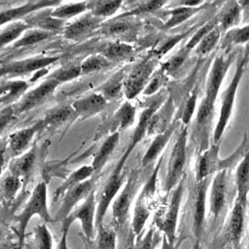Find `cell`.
Instances as JSON below:
<instances>
[{
    "mask_svg": "<svg viewBox=\"0 0 249 249\" xmlns=\"http://www.w3.org/2000/svg\"><path fill=\"white\" fill-rule=\"evenodd\" d=\"M96 191H92L87 198L81 202L73 211L61 222L62 233H67L73 222L78 221L81 225L82 231L85 237L91 241L95 236V217H96Z\"/></svg>",
    "mask_w": 249,
    "mask_h": 249,
    "instance_id": "10",
    "label": "cell"
},
{
    "mask_svg": "<svg viewBox=\"0 0 249 249\" xmlns=\"http://www.w3.org/2000/svg\"><path fill=\"white\" fill-rule=\"evenodd\" d=\"M122 0H94L88 1V12L94 17L104 19L114 16L122 7Z\"/></svg>",
    "mask_w": 249,
    "mask_h": 249,
    "instance_id": "39",
    "label": "cell"
},
{
    "mask_svg": "<svg viewBox=\"0 0 249 249\" xmlns=\"http://www.w3.org/2000/svg\"><path fill=\"white\" fill-rule=\"evenodd\" d=\"M248 58L242 53H238L235 60V71L228 85L227 89L221 94V107L217 124L213 130L212 143H218L221 141L222 136L229 124V122L232 116L233 107L236 98V92L245 72L246 65L248 64Z\"/></svg>",
    "mask_w": 249,
    "mask_h": 249,
    "instance_id": "4",
    "label": "cell"
},
{
    "mask_svg": "<svg viewBox=\"0 0 249 249\" xmlns=\"http://www.w3.org/2000/svg\"><path fill=\"white\" fill-rule=\"evenodd\" d=\"M126 71L120 69L109 77L100 87L96 89V92L100 93L108 102L115 101L122 97L124 94V80L126 77Z\"/></svg>",
    "mask_w": 249,
    "mask_h": 249,
    "instance_id": "32",
    "label": "cell"
},
{
    "mask_svg": "<svg viewBox=\"0 0 249 249\" xmlns=\"http://www.w3.org/2000/svg\"><path fill=\"white\" fill-rule=\"evenodd\" d=\"M35 215L39 216L46 224L53 223V217L51 215L48 206V187L45 181L39 182L34 187L22 210L15 216V221L18 224V249H22L24 245L27 226Z\"/></svg>",
    "mask_w": 249,
    "mask_h": 249,
    "instance_id": "3",
    "label": "cell"
},
{
    "mask_svg": "<svg viewBox=\"0 0 249 249\" xmlns=\"http://www.w3.org/2000/svg\"><path fill=\"white\" fill-rule=\"evenodd\" d=\"M82 76L81 73V65L80 63L76 62H69L67 64H64L54 70L52 74L48 76V78L53 79L56 82H58L60 85L66 82H70L78 77Z\"/></svg>",
    "mask_w": 249,
    "mask_h": 249,
    "instance_id": "46",
    "label": "cell"
},
{
    "mask_svg": "<svg viewBox=\"0 0 249 249\" xmlns=\"http://www.w3.org/2000/svg\"><path fill=\"white\" fill-rule=\"evenodd\" d=\"M212 178H206L200 182H196L191 195L192 231L196 239L200 240L205 224L206 200Z\"/></svg>",
    "mask_w": 249,
    "mask_h": 249,
    "instance_id": "13",
    "label": "cell"
},
{
    "mask_svg": "<svg viewBox=\"0 0 249 249\" xmlns=\"http://www.w3.org/2000/svg\"><path fill=\"white\" fill-rule=\"evenodd\" d=\"M98 178L99 175H93L89 179L67 191L62 196L61 205L53 217V222H62L80 202H83L87 196L95 190Z\"/></svg>",
    "mask_w": 249,
    "mask_h": 249,
    "instance_id": "18",
    "label": "cell"
},
{
    "mask_svg": "<svg viewBox=\"0 0 249 249\" xmlns=\"http://www.w3.org/2000/svg\"><path fill=\"white\" fill-rule=\"evenodd\" d=\"M243 54L248 58V60H249V45H247L246 47H245V49H244V51H243Z\"/></svg>",
    "mask_w": 249,
    "mask_h": 249,
    "instance_id": "58",
    "label": "cell"
},
{
    "mask_svg": "<svg viewBox=\"0 0 249 249\" xmlns=\"http://www.w3.org/2000/svg\"><path fill=\"white\" fill-rule=\"evenodd\" d=\"M217 26L221 33L225 34L229 30L238 27L242 21V9L238 1H227L223 3L220 11L215 15Z\"/></svg>",
    "mask_w": 249,
    "mask_h": 249,
    "instance_id": "28",
    "label": "cell"
},
{
    "mask_svg": "<svg viewBox=\"0 0 249 249\" xmlns=\"http://www.w3.org/2000/svg\"><path fill=\"white\" fill-rule=\"evenodd\" d=\"M120 132L113 133L111 135H108L101 146L99 147L96 154L93 156V160L91 162V166L94 171V175H99L109 159L111 158V155L114 153L116 147L119 144L120 141Z\"/></svg>",
    "mask_w": 249,
    "mask_h": 249,
    "instance_id": "36",
    "label": "cell"
},
{
    "mask_svg": "<svg viewBox=\"0 0 249 249\" xmlns=\"http://www.w3.org/2000/svg\"><path fill=\"white\" fill-rule=\"evenodd\" d=\"M91 242L90 249H116L117 233L115 229L101 224L96 228L95 236Z\"/></svg>",
    "mask_w": 249,
    "mask_h": 249,
    "instance_id": "40",
    "label": "cell"
},
{
    "mask_svg": "<svg viewBox=\"0 0 249 249\" xmlns=\"http://www.w3.org/2000/svg\"><path fill=\"white\" fill-rule=\"evenodd\" d=\"M87 11H88V1L64 3V4L60 3L59 5L52 9V16L65 21L72 18H76L80 15H83L87 13Z\"/></svg>",
    "mask_w": 249,
    "mask_h": 249,
    "instance_id": "42",
    "label": "cell"
},
{
    "mask_svg": "<svg viewBox=\"0 0 249 249\" xmlns=\"http://www.w3.org/2000/svg\"><path fill=\"white\" fill-rule=\"evenodd\" d=\"M217 26V18L214 16L211 19L204 22L200 27H198L195 33L192 34L188 43L184 45L179 51H177L173 55H171L165 62L161 63L160 67L168 76L176 77L179 71L183 68L187 62L190 54L196 48L200 40L213 28Z\"/></svg>",
    "mask_w": 249,
    "mask_h": 249,
    "instance_id": "12",
    "label": "cell"
},
{
    "mask_svg": "<svg viewBox=\"0 0 249 249\" xmlns=\"http://www.w3.org/2000/svg\"><path fill=\"white\" fill-rule=\"evenodd\" d=\"M67 233H62L60 240L57 244V249H69L68 248V243H67Z\"/></svg>",
    "mask_w": 249,
    "mask_h": 249,
    "instance_id": "56",
    "label": "cell"
},
{
    "mask_svg": "<svg viewBox=\"0 0 249 249\" xmlns=\"http://www.w3.org/2000/svg\"><path fill=\"white\" fill-rule=\"evenodd\" d=\"M44 129H46V127L44 125L43 120L41 119L28 127H23L14 131L7 136L8 149L16 157L22 155L30 146L35 135Z\"/></svg>",
    "mask_w": 249,
    "mask_h": 249,
    "instance_id": "23",
    "label": "cell"
},
{
    "mask_svg": "<svg viewBox=\"0 0 249 249\" xmlns=\"http://www.w3.org/2000/svg\"><path fill=\"white\" fill-rule=\"evenodd\" d=\"M59 55H37L6 62L0 66L1 77H18L39 72L59 60Z\"/></svg>",
    "mask_w": 249,
    "mask_h": 249,
    "instance_id": "15",
    "label": "cell"
},
{
    "mask_svg": "<svg viewBox=\"0 0 249 249\" xmlns=\"http://www.w3.org/2000/svg\"><path fill=\"white\" fill-rule=\"evenodd\" d=\"M176 107L174 96L169 93L164 103L153 115L150 121L147 135H157L165 131L174 121L173 116Z\"/></svg>",
    "mask_w": 249,
    "mask_h": 249,
    "instance_id": "25",
    "label": "cell"
},
{
    "mask_svg": "<svg viewBox=\"0 0 249 249\" xmlns=\"http://www.w3.org/2000/svg\"><path fill=\"white\" fill-rule=\"evenodd\" d=\"M180 124H181L180 119L175 117L174 121L172 122L170 126L165 131L155 135V138L153 139V141L151 142L147 151L145 152L144 156L142 157V160H141L142 167H147L148 165L153 163L159 158V156L161 154V152L166 147V145L169 142L170 138L172 137L173 133L178 129Z\"/></svg>",
    "mask_w": 249,
    "mask_h": 249,
    "instance_id": "26",
    "label": "cell"
},
{
    "mask_svg": "<svg viewBox=\"0 0 249 249\" xmlns=\"http://www.w3.org/2000/svg\"><path fill=\"white\" fill-rule=\"evenodd\" d=\"M168 95H169V92L165 89H163L157 94L153 95L150 98L149 102H147V104L144 106L142 112L139 115L138 123H137V124L133 130V133L130 137V141H129L126 149L124 150V154L122 155L121 159L117 162L116 166L114 167L115 169H118V170L124 169V165L125 163L126 160L128 159V157L130 156V154L132 153V151L134 150V148L147 135L150 121H151L153 115L164 103V101L167 99Z\"/></svg>",
    "mask_w": 249,
    "mask_h": 249,
    "instance_id": "7",
    "label": "cell"
},
{
    "mask_svg": "<svg viewBox=\"0 0 249 249\" xmlns=\"http://www.w3.org/2000/svg\"><path fill=\"white\" fill-rule=\"evenodd\" d=\"M3 93V88H2V85H0V96L2 95Z\"/></svg>",
    "mask_w": 249,
    "mask_h": 249,
    "instance_id": "60",
    "label": "cell"
},
{
    "mask_svg": "<svg viewBox=\"0 0 249 249\" xmlns=\"http://www.w3.org/2000/svg\"><path fill=\"white\" fill-rule=\"evenodd\" d=\"M236 197L234 200L247 206L249 195V151L238 162L234 174Z\"/></svg>",
    "mask_w": 249,
    "mask_h": 249,
    "instance_id": "31",
    "label": "cell"
},
{
    "mask_svg": "<svg viewBox=\"0 0 249 249\" xmlns=\"http://www.w3.org/2000/svg\"><path fill=\"white\" fill-rule=\"evenodd\" d=\"M7 154H8V141H7V137H5L0 139V175L2 174L6 165Z\"/></svg>",
    "mask_w": 249,
    "mask_h": 249,
    "instance_id": "53",
    "label": "cell"
},
{
    "mask_svg": "<svg viewBox=\"0 0 249 249\" xmlns=\"http://www.w3.org/2000/svg\"><path fill=\"white\" fill-rule=\"evenodd\" d=\"M74 117L77 116L71 104H59L50 108L42 120L46 128H57Z\"/></svg>",
    "mask_w": 249,
    "mask_h": 249,
    "instance_id": "34",
    "label": "cell"
},
{
    "mask_svg": "<svg viewBox=\"0 0 249 249\" xmlns=\"http://www.w3.org/2000/svg\"><path fill=\"white\" fill-rule=\"evenodd\" d=\"M238 53L237 50H233L230 53H223L215 56L212 62L205 84L204 95L198 105L194 123L193 134L196 138L198 152L200 153L209 146V130L214 116L217 96L225 76L233 61L236 60Z\"/></svg>",
    "mask_w": 249,
    "mask_h": 249,
    "instance_id": "1",
    "label": "cell"
},
{
    "mask_svg": "<svg viewBox=\"0 0 249 249\" xmlns=\"http://www.w3.org/2000/svg\"><path fill=\"white\" fill-rule=\"evenodd\" d=\"M209 189V215L212 218V225L216 226L227 206L228 170H222L214 174Z\"/></svg>",
    "mask_w": 249,
    "mask_h": 249,
    "instance_id": "20",
    "label": "cell"
},
{
    "mask_svg": "<svg viewBox=\"0 0 249 249\" xmlns=\"http://www.w3.org/2000/svg\"><path fill=\"white\" fill-rule=\"evenodd\" d=\"M2 236H3V231H2V229L0 228V240H1V238H2Z\"/></svg>",
    "mask_w": 249,
    "mask_h": 249,
    "instance_id": "61",
    "label": "cell"
},
{
    "mask_svg": "<svg viewBox=\"0 0 249 249\" xmlns=\"http://www.w3.org/2000/svg\"><path fill=\"white\" fill-rule=\"evenodd\" d=\"M59 86L60 84L58 82L47 77L45 81L39 84L36 88L25 92L18 101L13 105L16 116L21 115L42 105L49 97H51V95L53 94L54 90Z\"/></svg>",
    "mask_w": 249,
    "mask_h": 249,
    "instance_id": "16",
    "label": "cell"
},
{
    "mask_svg": "<svg viewBox=\"0 0 249 249\" xmlns=\"http://www.w3.org/2000/svg\"><path fill=\"white\" fill-rule=\"evenodd\" d=\"M31 28H37L54 34L62 33L66 23L64 20L52 16V9L47 8L35 12L23 19Z\"/></svg>",
    "mask_w": 249,
    "mask_h": 249,
    "instance_id": "27",
    "label": "cell"
},
{
    "mask_svg": "<svg viewBox=\"0 0 249 249\" xmlns=\"http://www.w3.org/2000/svg\"><path fill=\"white\" fill-rule=\"evenodd\" d=\"M37 160V147L34 144L28 151L22 155L14 158L9 163V169L11 174L20 178L23 182V186L30 178Z\"/></svg>",
    "mask_w": 249,
    "mask_h": 249,
    "instance_id": "30",
    "label": "cell"
},
{
    "mask_svg": "<svg viewBox=\"0 0 249 249\" xmlns=\"http://www.w3.org/2000/svg\"><path fill=\"white\" fill-rule=\"evenodd\" d=\"M162 157H160L157 165L153 169L152 174L142 187L138 196L135 200L132 219H131V231L134 236L138 237L143 233L144 228L155 204L157 195V182L160 167L161 165Z\"/></svg>",
    "mask_w": 249,
    "mask_h": 249,
    "instance_id": "6",
    "label": "cell"
},
{
    "mask_svg": "<svg viewBox=\"0 0 249 249\" xmlns=\"http://www.w3.org/2000/svg\"><path fill=\"white\" fill-rule=\"evenodd\" d=\"M16 114L13 106H7L0 112V134L15 120Z\"/></svg>",
    "mask_w": 249,
    "mask_h": 249,
    "instance_id": "52",
    "label": "cell"
},
{
    "mask_svg": "<svg viewBox=\"0 0 249 249\" xmlns=\"http://www.w3.org/2000/svg\"><path fill=\"white\" fill-rule=\"evenodd\" d=\"M136 118V107L130 101H124L116 112L96 130L94 140L116 132H122L130 127Z\"/></svg>",
    "mask_w": 249,
    "mask_h": 249,
    "instance_id": "19",
    "label": "cell"
},
{
    "mask_svg": "<svg viewBox=\"0 0 249 249\" xmlns=\"http://www.w3.org/2000/svg\"><path fill=\"white\" fill-rule=\"evenodd\" d=\"M33 235L38 249H53V235L47 224L37 225L33 230Z\"/></svg>",
    "mask_w": 249,
    "mask_h": 249,
    "instance_id": "51",
    "label": "cell"
},
{
    "mask_svg": "<svg viewBox=\"0 0 249 249\" xmlns=\"http://www.w3.org/2000/svg\"><path fill=\"white\" fill-rule=\"evenodd\" d=\"M126 178V172L124 169L118 170L114 168V170L111 172L97 199L95 228L103 224L108 208L111 206L114 199L124 187Z\"/></svg>",
    "mask_w": 249,
    "mask_h": 249,
    "instance_id": "14",
    "label": "cell"
},
{
    "mask_svg": "<svg viewBox=\"0 0 249 249\" xmlns=\"http://www.w3.org/2000/svg\"><path fill=\"white\" fill-rule=\"evenodd\" d=\"M23 182L20 178L10 174L7 175L0 183V195L6 201L13 200L19 192Z\"/></svg>",
    "mask_w": 249,
    "mask_h": 249,
    "instance_id": "48",
    "label": "cell"
},
{
    "mask_svg": "<svg viewBox=\"0 0 249 249\" xmlns=\"http://www.w3.org/2000/svg\"><path fill=\"white\" fill-rule=\"evenodd\" d=\"M186 236L185 235H180L176 241L171 242L168 241L167 238L165 236L162 235V239H161V247L160 249H179L180 246L182 245L183 241L185 240Z\"/></svg>",
    "mask_w": 249,
    "mask_h": 249,
    "instance_id": "54",
    "label": "cell"
},
{
    "mask_svg": "<svg viewBox=\"0 0 249 249\" xmlns=\"http://www.w3.org/2000/svg\"><path fill=\"white\" fill-rule=\"evenodd\" d=\"M167 82L168 75L164 72V70L161 67H160L158 70L155 71V73L151 77L142 94L146 96H153L160 92L161 89H163V87L167 84Z\"/></svg>",
    "mask_w": 249,
    "mask_h": 249,
    "instance_id": "50",
    "label": "cell"
},
{
    "mask_svg": "<svg viewBox=\"0 0 249 249\" xmlns=\"http://www.w3.org/2000/svg\"><path fill=\"white\" fill-rule=\"evenodd\" d=\"M93 175H94V171H93L91 164L83 165V166L79 167L78 169H76L75 171H72L66 177V179L61 183V185L55 189V191L53 193V201L55 202L58 198L62 197L67 191L78 186L79 184L83 183L84 181L89 179Z\"/></svg>",
    "mask_w": 249,
    "mask_h": 249,
    "instance_id": "35",
    "label": "cell"
},
{
    "mask_svg": "<svg viewBox=\"0 0 249 249\" xmlns=\"http://www.w3.org/2000/svg\"><path fill=\"white\" fill-rule=\"evenodd\" d=\"M140 184V170L130 171L124 187L112 203V217L116 228H122L125 224Z\"/></svg>",
    "mask_w": 249,
    "mask_h": 249,
    "instance_id": "11",
    "label": "cell"
},
{
    "mask_svg": "<svg viewBox=\"0 0 249 249\" xmlns=\"http://www.w3.org/2000/svg\"><path fill=\"white\" fill-rule=\"evenodd\" d=\"M246 208L244 204L234 200L232 209L222 230V241L224 247L231 245L233 249H241V239L244 231Z\"/></svg>",
    "mask_w": 249,
    "mask_h": 249,
    "instance_id": "17",
    "label": "cell"
},
{
    "mask_svg": "<svg viewBox=\"0 0 249 249\" xmlns=\"http://www.w3.org/2000/svg\"><path fill=\"white\" fill-rule=\"evenodd\" d=\"M187 142L188 125H183L170 152L163 186L165 196L169 195L185 177V168L187 165Z\"/></svg>",
    "mask_w": 249,
    "mask_h": 249,
    "instance_id": "8",
    "label": "cell"
},
{
    "mask_svg": "<svg viewBox=\"0 0 249 249\" xmlns=\"http://www.w3.org/2000/svg\"><path fill=\"white\" fill-rule=\"evenodd\" d=\"M108 101L98 92H90L71 103L75 114L81 120L92 118L107 107Z\"/></svg>",
    "mask_w": 249,
    "mask_h": 249,
    "instance_id": "24",
    "label": "cell"
},
{
    "mask_svg": "<svg viewBox=\"0 0 249 249\" xmlns=\"http://www.w3.org/2000/svg\"><path fill=\"white\" fill-rule=\"evenodd\" d=\"M160 58V56L152 52L138 61L130 71L127 72L124 80V95L128 101L134 99L143 92L159 65Z\"/></svg>",
    "mask_w": 249,
    "mask_h": 249,
    "instance_id": "9",
    "label": "cell"
},
{
    "mask_svg": "<svg viewBox=\"0 0 249 249\" xmlns=\"http://www.w3.org/2000/svg\"><path fill=\"white\" fill-rule=\"evenodd\" d=\"M247 43H249V23L226 32L221 39L220 47L224 53H230L237 46Z\"/></svg>",
    "mask_w": 249,
    "mask_h": 249,
    "instance_id": "38",
    "label": "cell"
},
{
    "mask_svg": "<svg viewBox=\"0 0 249 249\" xmlns=\"http://www.w3.org/2000/svg\"><path fill=\"white\" fill-rule=\"evenodd\" d=\"M56 34L48 32L45 30L37 29V28H29L26 30L14 44H12V50L19 49V48H27L34 46L36 44H39L41 42L47 41L53 37H54Z\"/></svg>",
    "mask_w": 249,
    "mask_h": 249,
    "instance_id": "41",
    "label": "cell"
},
{
    "mask_svg": "<svg viewBox=\"0 0 249 249\" xmlns=\"http://www.w3.org/2000/svg\"><path fill=\"white\" fill-rule=\"evenodd\" d=\"M98 53L115 63L129 59L134 53V48L127 42L115 40L104 45Z\"/></svg>",
    "mask_w": 249,
    "mask_h": 249,
    "instance_id": "37",
    "label": "cell"
},
{
    "mask_svg": "<svg viewBox=\"0 0 249 249\" xmlns=\"http://www.w3.org/2000/svg\"><path fill=\"white\" fill-rule=\"evenodd\" d=\"M31 28L24 20L10 23L0 32V50L9 44H14L26 30Z\"/></svg>",
    "mask_w": 249,
    "mask_h": 249,
    "instance_id": "44",
    "label": "cell"
},
{
    "mask_svg": "<svg viewBox=\"0 0 249 249\" xmlns=\"http://www.w3.org/2000/svg\"><path fill=\"white\" fill-rule=\"evenodd\" d=\"M221 36L222 33L219 27L216 26L200 40L196 48L194 50V54L199 58H203L209 55L220 43Z\"/></svg>",
    "mask_w": 249,
    "mask_h": 249,
    "instance_id": "43",
    "label": "cell"
},
{
    "mask_svg": "<svg viewBox=\"0 0 249 249\" xmlns=\"http://www.w3.org/2000/svg\"><path fill=\"white\" fill-rule=\"evenodd\" d=\"M161 239L162 235H160L157 228L152 225L145 233L136 237V241L130 249H156Z\"/></svg>",
    "mask_w": 249,
    "mask_h": 249,
    "instance_id": "47",
    "label": "cell"
},
{
    "mask_svg": "<svg viewBox=\"0 0 249 249\" xmlns=\"http://www.w3.org/2000/svg\"><path fill=\"white\" fill-rule=\"evenodd\" d=\"M220 147L221 141L212 143L199 154L195 166L196 182H200L206 178H210L217 172L229 170L232 166L237 165L244 155L249 151V135L245 132L241 143L225 159L220 158Z\"/></svg>",
    "mask_w": 249,
    "mask_h": 249,
    "instance_id": "2",
    "label": "cell"
},
{
    "mask_svg": "<svg viewBox=\"0 0 249 249\" xmlns=\"http://www.w3.org/2000/svg\"><path fill=\"white\" fill-rule=\"evenodd\" d=\"M212 2H206L204 5L199 7H185V6H176L173 9L165 11V14L168 16L167 20L162 24V29L168 30L178 26L179 24L185 22L195 15L198 14L202 10L211 6Z\"/></svg>",
    "mask_w": 249,
    "mask_h": 249,
    "instance_id": "33",
    "label": "cell"
},
{
    "mask_svg": "<svg viewBox=\"0 0 249 249\" xmlns=\"http://www.w3.org/2000/svg\"><path fill=\"white\" fill-rule=\"evenodd\" d=\"M185 177L179 182L175 189L166 196L164 202L158 209L154 218V226L167 238L168 241L177 240V226L183 194Z\"/></svg>",
    "mask_w": 249,
    "mask_h": 249,
    "instance_id": "5",
    "label": "cell"
},
{
    "mask_svg": "<svg viewBox=\"0 0 249 249\" xmlns=\"http://www.w3.org/2000/svg\"><path fill=\"white\" fill-rule=\"evenodd\" d=\"M242 9V20L249 23V1H238Z\"/></svg>",
    "mask_w": 249,
    "mask_h": 249,
    "instance_id": "55",
    "label": "cell"
},
{
    "mask_svg": "<svg viewBox=\"0 0 249 249\" xmlns=\"http://www.w3.org/2000/svg\"><path fill=\"white\" fill-rule=\"evenodd\" d=\"M223 249H233V247L231 245H227L226 247H224Z\"/></svg>",
    "mask_w": 249,
    "mask_h": 249,
    "instance_id": "59",
    "label": "cell"
},
{
    "mask_svg": "<svg viewBox=\"0 0 249 249\" xmlns=\"http://www.w3.org/2000/svg\"><path fill=\"white\" fill-rule=\"evenodd\" d=\"M192 249H203V248H202V245H201V241L196 239V241H195L194 244H193Z\"/></svg>",
    "mask_w": 249,
    "mask_h": 249,
    "instance_id": "57",
    "label": "cell"
},
{
    "mask_svg": "<svg viewBox=\"0 0 249 249\" xmlns=\"http://www.w3.org/2000/svg\"><path fill=\"white\" fill-rule=\"evenodd\" d=\"M107 37L116 38L121 41L124 37H130L138 30V24L128 18V17H115L110 20H105L99 29Z\"/></svg>",
    "mask_w": 249,
    "mask_h": 249,
    "instance_id": "29",
    "label": "cell"
},
{
    "mask_svg": "<svg viewBox=\"0 0 249 249\" xmlns=\"http://www.w3.org/2000/svg\"><path fill=\"white\" fill-rule=\"evenodd\" d=\"M105 20L98 18L87 12L65 25L62 34L67 40L78 41L88 37L89 34L101 28Z\"/></svg>",
    "mask_w": 249,
    "mask_h": 249,
    "instance_id": "21",
    "label": "cell"
},
{
    "mask_svg": "<svg viewBox=\"0 0 249 249\" xmlns=\"http://www.w3.org/2000/svg\"><path fill=\"white\" fill-rule=\"evenodd\" d=\"M59 1H50V0H40V1H29L23 3L19 6L1 10L0 11V26L7 24L9 22H16L24 19L29 15L47 9L54 8L59 5Z\"/></svg>",
    "mask_w": 249,
    "mask_h": 249,
    "instance_id": "22",
    "label": "cell"
},
{
    "mask_svg": "<svg viewBox=\"0 0 249 249\" xmlns=\"http://www.w3.org/2000/svg\"><path fill=\"white\" fill-rule=\"evenodd\" d=\"M248 249H249V247H248Z\"/></svg>",
    "mask_w": 249,
    "mask_h": 249,
    "instance_id": "62",
    "label": "cell"
},
{
    "mask_svg": "<svg viewBox=\"0 0 249 249\" xmlns=\"http://www.w3.org/2000/svg\"><path fill=\"white\" fill-rule=\"evenodd\" d=\"M112 64L113 63L109 61L106 57H104L102 54L93 53L85 58L82 62H80L81 73L82 76L96 73L110 67Z\"/></svg>",
    "mask_w": 249,
    "mask_h": 249,
    "instance_id": "45",
    "label": "cell"
},
{
    "mask_svg": "<svg viewBox=\"0 0 249 249\" xmlns=\"http://www.w3.org/2000/svg\"><path fill=\"white\" fill-rule=\"evenodd\" d=\"M168 2L166 1H144V2H136L133 3L134 6L130 8L129 11H126L120 15V17H131L138 15H145L150 13H156L160 10L164 5Z\"/></svg>",
    "mask_w": 249,
    "mask_h": 249,
    "instance_id": "49",
    "label": "cell"
}]
</instances>
